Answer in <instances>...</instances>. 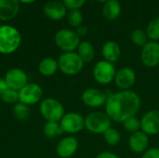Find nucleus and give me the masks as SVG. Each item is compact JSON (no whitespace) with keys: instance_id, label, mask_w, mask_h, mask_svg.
<instances>
[{"instance_id":"nucleus-31","label":"nucleus","mask_w":159,"mask_h":158,"mask_svg":"<svg viewBox=\"0 0 159 158\" xmlns=\"http://www.w3.org/2000/svg\"><path fill=\"white\" fill-rule=\"evenodd\" d=\"M87 0H62L63 5L69 10L79 9Z\"/></svg>"},{"instance_id":"nucleus-11","label":"nucleus","mask_w":159,"mask_h":158,"mask_svg":"<svg viewBox=\"0 0 159 158\" xmlns=\"http://www.w3.org/2000/svg\"><path fill=\"white\" fill-rule=\"evenodd\" d=\"M141 61L147 68H156L159 65V43L148 41L141 50Z\"/></svg>"},{"instance_id":"nucleus-16","label":"nucleus","mask_w":159,"mask_h":158,"mask_svg":"<svg viewBox=\"0 0 159 158\" xmlns=\"http://www.w3.org/2000/svg\"><path fill=\"white\" fill-rule=\"evenodd\" d=\"M78 149V140L74 136L62 138L56 146V154L61 158H71Z\"/></svg>"},{"instance_id":"nucleus-33","label":"nucleus","mask_w":159,"mask_h":158,"mask_svg":"<svg viewBox=\"0 0 159 158\" xmlns=\"http://www.w3.org/2000/svg\"><path fill=\"white\" fill-rule=\"evenodd\" d=\"M96 158H120V156L110 151H102L96 156Z\"/></svg>"},{"instance_id":"nucleus-15","label":"nucleus","mask_w":159,"mask_h":158,"mask_svg":"<svg viewBox=\"0 0 159 158\" xmlns=\"http://www.w3.org/2000/svg\"><path fill=\"white\" fill-rule=\"evenodd\" d=\"M128 145L129 150L137 155H143L149 148V136L142 130L129 135Z\"/></svg>"},{"instance_id":"nucleus-18","label":"nucleus","mask_w":159,"mask_h":158,"mask_svg":"<svg viewBox=\"0 0 159 158\" xmlns=\"http://www.w3.org/2000/svg\"><path fill=\"white\" fill-rule=\"evenodd\" d=\"M19 0H0V20L9 21L13 20L20 11Z\"/></svg>"},{"instance_id":"nucleus-10","label":"nucleus","mask_w":159,"mask_h":158,"mask_svg":"<svg viewBox=\"0 0 159 158\" xmlns=\"http://www.w3.org/2000/svg\"><path fill=\"white\" fill-rule=\"evenodd\" d=\"M43 97V89L36 83H27L19 90V102L28 106L36 104Z\"/></svg>"},{"instance_id":"nucleus-7","label":"nucleus","mask_w":159,"mask_h":158,"mask_svg":"<svg viewBox=\"0 0 159 158\" xmlns=\"http://www.w3.org/2000/svg\"><path fill=\"white\" fill-rule=\"evenodd\" d=\"M54 41L56 46L63 52H73L77 49L80 44V37L75 31L70 29H61L55 34Z\"/></svg>"},{"instance_id":"nucleus-3","label":"nucleus","mask_w":159,"mask_h":158,"mask_svg":"<svg viewBox=\"0 0 159 158\" xmlns=\"http://www.w3.org/2000/svg\"><path fill=\"white\" fill-rule=\"evenodd\" d=\"M112 120L103 111H94L85 117V129L92 134H103L112 128Z\"/></svg>"},{"instance_id":"nucleus-23","label":"nucleus","mask_w":159,"mask_h":158,"mask_svg":"<svg viewBox=\"0 0 159 158\" xmlns=\"http://www.w3.org/2000/svg\"><path fill=\"white\" fill-rule=\"evenodd\" d=\"M102 137H103L105 143L111 147L117 146L121 142V140H122L121 133L115 128H110L109 129H107L102 134Z\"/></svg>"},{"instance_id":"nucleus-27","label":"nucleus","mask_w":159,"mask_h":158,"mask_svg":"<svg viewBox=\"0 0 159 158\" xmlns=\"http://www.w3.org/2000/svg\"><path fill=\"white\" fill-rule=\"evenodd\" d=\"M145 32L150 41H159V18H156L149 22Z\"/></svg>"},{"instance_id":"nucleus-9","label":"nucleus","mask_w":159,"mask_h":158,"mask_svg":"<svg viewBox=\"0 0 159 158\" xmlns=\"http://www.w3.org/2000/svg\"><path fill=\"white\" fill-rule=\"evenodd\" d=\"M109 94L97 88H88L81 94L82 102L89 108L98 109L105 105Z\"/></svg>"},{"instance_id":"nucleus-24","label":"nucleus","mask_w":159,"mask_h":158,"mask_svg":"<svg viewBox=\"0 0 159 158\" xmlns=\"http://www.w3.org/2000/svg\"><path fill=\"white\" fill-rule=\"evenodd\" d=\"M43 132L48 138H56L61 136L63 131L60 125V122H48L47 121L43 128Z\"/></svg>"},{"instance_id":"nucleus-28","label":"nucleus","mask_w":159,"mask_h":158,"mask_svg":"<svg viewBox=\"0 0 159 158\" xmlns=\"http://www.w3.org/2000/svg\"><path fill=\"white\" fill-rule=\"evenodd\" d=\"M123 129L129 134L141 130V120L137 116H132L122 123Z\"/></svg>"},{"instance_id":"nucleus-5","label":"nucleus","mask_w":159,"mask_h":158,"mask_svg":"<svg viewBox=\"0 0 159 158\" xmlns=\"http://www.w3.org/2000/svg\"><path fill=\"white\" fill-rule=\"evenodd\" d=\"M39 111L41 115L48 122H60L65 114L62 103L54 98H46L42 100Z\"/></svg>"},{"instance_id":"nucleus-20","label":"nucleus","mask_w":159,"mask_h":158,"mask_svg":"<svg viewBox=\"0 0 159 158\" xmlns=\"http://www.w3.org/2000/svg\"><path fill=\"white\" fill-rule=\"evenodd\" d=\"M39 73L46 77H49L54 75L57 71L59 70V64L58 60H55L54 58L48 57L43 59L38 65Z\"/></svg>"},{"instance_id":"nucleus-21","label":"nucleus","mask_w":159,"mask_h":158,"mask_svg":"<svg viewBox=\"0 0 159 158\" xmlns=\"http://www.w3.org/2000/svg\"><path fill=\"white\" fill-rule=\"evenodd\" d=\"M102 13L105 19L109 20H116L121 13V5L117 0H109L104 3Z\"/></svg>"},{"instance_id":"nucleus-37","label":"nucleus","mask_w":159,"mask_h":158,"mask_svg":"<svg viewBox=\"0 0 159 158\" xmlns=\"http://www.w3.org/2000/svg\"><path fill=\"white\" fill-rule=\"evenodd\" d=\"M96 1H98V2H103V3H106L107 1H109V0H96Z\"/></svg>"},{"instance_id":"nucleus-12","label":"nucleus","mask_w":159,"mask_h":158,"mask_svg":"<svg viewBox=\"0 0 159 158\" xmlns=\"http://www.w3.org/2000/svg\"><path fill=\"white\" fill-rule=\"evenodd\" d=\"M136 80L137 74L134 69L129 66H124L116 70L114 82L119 90H130L135 85Z\"/></svg>"},{"instance_id":"nucleus-35","label":"nucleus","mask_w":159,"mask_h":158,"mask_svg":"<svg viewBox=\"0 0 159 158\" xmlns=\"http://www.w3.org/2000/svg\"><path fill=\"white\" fill-rule=\"evenodd\" d=\"M7 88H8V86H7L6 80H5L4 78H0V96H1Z\"/></svg>"},{"instance_id":"nucleus-32","label":"nucleus","mask_w":159,"mask_h":158,"mask_svg":"<svg viewBox=\"0 0 159 158\" xmlns=\"http://www.w3.org/2000/svg\"><path fill=\"white\" fill-rule=\"evenodd\" d=\"M141 158H159V147H149Z\"/></svg>"},{"instance_id":"nucleus-6","label":"nucleus","mask_w":159,"mask_h":158,"mask_svg":"<svg viewBox=\"0 0 159 158\" xmlns=\"http://www.w3.org/2000/svg\"><path fill=\"white\" fill-rule=\"evenodd\" d=\"M116 74L115 63L106 61L104 60L97 61L92 69V75L94 80L102 85L107 86L114 82Z\"/></svg>"},{"instance_id":"nucleus-30","label":"nucleus","mask_w":159,"mask_h":158,"mask_svg":"<svg viewBox=\"0 0 159 158\" xmlns=\"http://www.w3.org/2000/svg\"><path fill=\"white\" fill-rule=\"evenodd\" d=\"M1 100L8 104H14L19 102V91L12 89V88H7L1 96Z\"/></svg>"},{"instance_id":"nucleus-1","label":"nucleus","mask_w":159,"mask_h":158,"mask_svg":"<svg viewBox=\"0 0 159 158\" xmlns=\"http://www.w3.org/2000/svg\"><path fill=\"white\" fill-rule=\"evenodd\" d=\"M142 108V99L133 90H119L109 94L104 105V112L113 122L123 123L137 116Z\"/></svg>"},{"instance_id":"nucleus-19","label":"nucleus","mask_w":159,"mask_h":158,"mask_svg":"<svg viewBox=\"0 0 159 158\" xmlns=\"http://www.w3.org/2000/svg\"><path fill=\"white\" fill-rule=\"evenodd\" d=\"M102 55L104 61L115 63L119 61L121 57V47L116 41H107L102 46Z\"/></svg>"},{"instance_id":"nucleus-4","label":"nucleus","mask_w":159,"mask_h":158,"mask_svg":"<svg viewBox=\"0 0 159 158\" xmlns=\"http://www.w3.org/2000/svg\"><path fill=\"white\" fill-rule=\"evenodd\" d=\"M59 70L66 75H76L84 68L85 62L77 52H63L58 59Z\"/></svg>"},{"instance_id":"nucleus-14","label":"nucleus","mask_w":159,"mask_h":158,"mask_svg":"<svg viewBox=\"0 0 159 158\" xmlns=\"http://www.w3.org/2000/svg\"><path fill=\"white\" fill-rule=\"evenodd\" d=\"M4 79L6 80L9 88L20 90L28 83L27 74L20 68L13 67L7 71Z\"/></svg>"},{"instance_id":"nucleus-36","label":"nucleus","mask_w":159,"mask_h":158,"mask_svg":"<svg viewBox=\"0 0 159 158\" xmlns=\"http://www.w3.org/2000/svg\"><path fill=\"white\" fill-rule=\"evenodd\" d=\"M19 1L20 3H22V4H32L36 0H19Z\"/></svg>"},{"instance_id":"nucleus-25","label":"nucleus","mask_w":159,"mask_h":158,"mask_svg":"<svg viewBox=\"0 0 159 158\" xmlns=\"http://www.w3.org/2000/svg\"><path fill=\"white\" fill-rule=\"evenodd\" d=\"M13 115L18 120L25 121L30 116V108L28 105L19 102L13 107Z\"/></svg>"},{"instance_id":"nucleus-29","label":"nucleus","mask_w":159,"mask_h":158,"mask_svg":"<svg viewBox=\"0 0 159 158\" xmlns=\"http://www.w3.org/2000/svg\"><path fill=\"white\" fill-rule=\"evenodd\" d=\"M67 21L72 27H79L83 22V15L79 9L70 10L67 14Z\"/></svg>"},{"instance_id":"nucleus-34","label":"nucleus","mask_w":159,"mask_h":158,"mask_svg":"<svg viewBox=\"0 0 159 158\" xmlns=\"http://www.w3.org/2000/svg\"><path fill=\"white\" fill-rule=\"evenodd\" d=\"M75 33H76V34L81 38V37H85V36L88 34L89 30H88V27H87V26L80 25L79 27H77V28H76Z\"/></svg>"},{"instance_id":"nucleus-13","label":"nucleus","mask_w":159,"mask_h":158,"mask_svg":"<svg viewBox=\"0 0 159 158\" xmlns=\"http://www.w3.org/2000/svg\"><path fill=\"white\" fill-rule=\"evenodd\" d=\"M141 120V130L148 136L159 134V110L152 109L145 112Z\"/></svg>"},{"instance_id":"nucleus-22","label":"nucleus","mask_w":159,"mask_h":158,"mask_svg":"<svg viewBox=\"0 0 159 158\" xmlns=\"http://www.w3.org/2000/svg\"><path fill=\"white\" fill-rule=\"evenodd\" d=\"M77 54L86 62H91L95 58V48L93 45L87 40L81 41L77 47Z\"/></svg>"},{"instance_id":"nucleus-26","label":"nucleus","mask_w":159,"mask_h":158,"mask_svg":"<svg viewBox=\"0 0 159 158\" xmlns=\"http://www.w3.org/2000/svg\"><path fill=\"white\" fill-rule=\"evenodd\" d=\"M130 39L132 43L140 47H143L148 42V36L146 32L142 29H135L130 34Z\"/></svg>"},{"instance_id":"nucleus-17","label":"nucleus","mask_w":159,"mask_h":158,"mask_svg":"<svg viewBox=\"0 0 159 158\" xmlns=\"http://www.w3.org/2000/svg\"><path fill=\"white\" fill-rule=\"evenodd\" d=\"M44 14L52 20H62L67 13V8L62 2L60 1H49L45 4L43 7Z\"/></svg>"},{"instance_id":"nucleus-2","label":"nucleus","mask_w":159,"mask_h":158,"mask_svg":"<svg viewBox=\"0 0 159 158\" xmlns=\"http://www.w3.org/2000/svg\"><path fill=\"white\" fill-rule=\"evenodd\" d=\"M21 44V34L11 25H0V53L9 55L14 53Z\"/></svg>"},{"instance_id":"nucleus-8","label":"nucleus","mask_w":159,"mask_h":158,"mask_svg":"<svg viewBox=\"0 0 159 158\" xmlns=\"http://www.w3.org/2000/svg\"><path fill=\"white\" fill-rule=\"evenodd\" d=\"M60 125L63 133L76 134L85 129V117L76 112L65 113L60 121Z\"/></svg>"}]
</instances>
